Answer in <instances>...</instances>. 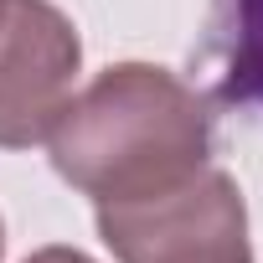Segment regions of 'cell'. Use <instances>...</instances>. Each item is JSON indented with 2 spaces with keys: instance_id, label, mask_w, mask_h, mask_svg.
<instances>
[{
  "instance_id": "cell-1",
  "label": "cell",
  "mask_w": 263,
  "mask_h": 263,
  "mask_svg": "<svg viewBox=\"0 0 263 263\" xmlns=\"http://www.w3.org/2000/svg\"><path fill=\"white\" fill-rule=\"evenodd\" d=\"M212 155V114L176 72L119 62L67 98L52 124V165L103 201H140L196 176Z\"/></svg>"
},
{
  "instance_id": "cell-2",
  "label": "cell",
  "mask_w": 263,
  "mask_h": 263,
  "mask_svg": "<svg viewBox=\"0 0 263 263\" xmlns=\"http://www.w3.org/2000/svg\"><path fill=\"white\" fill-rule=\"evenodd\" d=\"M98 237L119 263H253L242 191L212 165L140 201H103Z\"/></svg>"
},
{
  "instance_id": "cell-3",
  "label": "cell",
  "mask_w": 263,
  "mask_h": 263,
  "mask_svg": "<svg viewBox=\"0 0 263 263\" xmlns=\"http://www.w3.org/2000/svg\"><path fill=\"white\" fill-rule=\"evenodd\" d=\"M83 47L72 21L47 0H6L0 16V150L52 135L72 98Z\"/></svg>"
},
{
  "instance_id": "cell-4",
  "label": "cell",
  "mask_w": 263,
  "mask_h": 263,
  "mask_svg": "<svg viewBox=\"0 0 263 263\" xmlns=\"http://www.w3.org/2000/svg\"><path fill=\"white\" fill-rule=\"evenodd\" d=\"M206 67L217 103L263 114V0H212Z\"/></svg>"
},
{
  "instance_id": "cell-5",
  "label": "cell",
  "mask_w": 263,
  "mask_h": 263,
  "mask_svg": "<svg viewBox=\"0 0 263 263\" xmlns=\"http://www.w3.org/2000/svg\"><path fill=\"white\" fill-rule=\"evenodd\" d=\"M26 263H93V258L78 253V248H42V253H31Z\"/></svg>"
},
{
  "instance_id": "cell-6",
  "label": "cell",
  "mask_w": 263,
  "mask_h": 263,
  "mask_svg": "<svg viewBox=\"0 0 263 263\" xmlns=\"http://www.w3.org/2000/svg\"><path fill=\"white\" fill-rule=\"evenodd\" d=\"M0 253H6V227H0Z\"/></svg>"
},
{
  "instance_id": "cell-7",
  "label": "cell",
  "mask_w": 263,
  "mask_h": 263,
  "mask_svg": "<svg viewBox=\"0 0 263 263\" xmlns=\"http://www.w3.org/2000/svg\"><path fill=\"white\" fill-rule=\"evenodd\" d=\"M0 16H6V0H0Z\"/></svg>"
}]
</instances>
